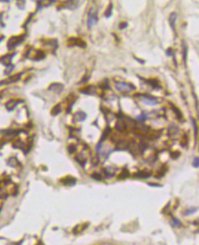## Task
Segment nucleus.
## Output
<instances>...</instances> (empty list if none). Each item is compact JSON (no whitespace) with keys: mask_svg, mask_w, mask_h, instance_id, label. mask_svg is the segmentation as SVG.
<instances>
[{"mask_svg":"<svg viewBox=\"0 0 199 245\" xmlns=\"http://www.w3.org/2000/svg\"><path fill=\"white\" fill-rule=\"evenodd\" d=\"M134 175L139 178H148L149 176H150V172H149V171H139V173H137Z\"/></svg>","mask_w":199,"mask_h":245,"instance_id":"f257e3e1","label":"nucleus"},{"mask_svg":"<svg viewBox=\"0 0 199 245\" xmlns=\"http://www.w3.org/2000/svg\"><path fill=\"white\" fill-rule=\"evenodd\" d=\"M19 41H20V39H19V38H17V37L11 38V39H9V41H8V47H9V48H13V47L16 46Z\"/></svg>","mask_w":199,"mask_h":245,"instance_id":"f03ea898","label":"nucleus"},{"mask_svg":"<svg viewBox=\"0 0 199 245\" xmlns=\"http://www.w3.org/2000/svg\"><path fill=\"white\" fill-rule=\"evenodd\" d=\"M116 128L118 131H123L126 129V125H125V123L123 121H118L116 122Z\"/></svg>","mask_w":199,"mask_h":245,"instance_id":"7ed1b4c3","label":"nucleus"},{"mask_svg":"<svg viewBox=\"0 0 199 245\" xmlns=\"http://www.w3.org/2000/svg\"><path fill=\"white\" fill-rule=\"evenodd\" d=\"M64 185H74L76 180L73 177H66L65 179L63 180Z\"/></svg>","mask_w":199,"mask_h":245,"instance_id":"20e7f679","label":"nucleus"},{"mask_svg":"<svg viewBox=\"0 0 199 245\" xmlns=\"http://www.w3.org/2000/svg\"><path fill=\"white\" fill-rule=\"evenodd\" d=\"M82 92L85 94H88V95H90V94H94L95 92H96V88L93 87V86H89V87H86L85 90H82Z\"/></svg>","mask_w":199,"mask_h":245,"instance_id":"39448f33","label":"nucleus"},{"mask_svg":"<svg viewBox=\"0 0 199 245\" xmlns=\"http://www.w3.org/2000/svg\"><path fill=\"white\" fill-rule=\"evenodd\" d=\"M96 20V14H90V16H89V19H88V25L89 26H91V25H93L95 23V21Z\"/></svg>","mask_w":199,"mask_h":245,"instance_id":"423d86ee","label":"nucleus"},{"mask_svg":"<svg viewBox=\"0 0 199 245\" xmlns=\"http://www.w3.org/2000/svg\"><path fill=\"white\" fill-rule=\"evenodd\" d=\"M116 86H118V89L120 90V91H122L123 89H128V84H123V83H118V84H116Z\"/></svg>","mask_w":199,"mask_h":245,"instance_id":"0eeeda50","label":"nucleus"},{"mask_svg":"<svg viewBox=\"0 0 199 245\" xmlns=\"http://www.w3.org/2000/svg\"><path fill=\"white\" fill-rule=\"evenodd\" d=\"M60 111H61V107H60V105H57V106H55L52 109V110H51V114L52 115H57V114H59L60 113Z\"/></svg>","mask_w":199,"mask_h":245,"instance_id":"6e6552de","label":"nucleus"},{"mask_svg":"<svg viewBox=\"0 0 199 245\" xmlns=\"http://www.w3.org/2000/svg\"><path fill=\"white\" fill-rule=\"evenodd\" d=\"M15 106H16L15 101H14V100H11V101L8 102V104L6 105V107H7V109H8L11 110V109H13L14 107H15Z\"/></svg>","mask_w":199,"mask_h":245,"instance_id":"1a4fd4ad","label":"nucleus"},{"mask_svg":"<svg viewBox=\"0 0 199 245\" xmlns=\"http://www.w3.org/2000/svg\"><path fill=\"white\" fill-rule=\"evenodd\" d=\"M92 177L94 178V179H96V180H99V181H101V180H102L101 174H97V173H95V174H92Z\"/></svg>","mask_w":199,"mask_h":245,"instance_id":"9d476101","label":"nucleus"},{"mask_svg":"<svg viewBox=\"0 0 199 245\" xmlns=\"http://www.w3.org/2000/svg\"><path fill=\"white\" fill-rule=\"evenodd\" d=\"M145 102H146L147 104H156V100L154 99V98H149V97H147V99L144 100Z\"/></svg>","mask_w":199,"mask_h":245,"instance_id":"9b49d317","label":"nucleus"},{"mask_svg":"<svg viewBox=\"0 0 199 245\" xmlns=\"http://www.w3.org/2000/svg\"><path fill=\"white\" fill-rule=\"evenodd\" d=\"M51 3V0H40V5L42 6H49L50 4Z\"/></svg>","mask_w":199,"mask_h":245,"instance_id":"f8f14e48","label":"nucleus"},{"mask_svg":"<svg viewBox=\"0 0 199 245\" xmlns=\"http://www.w3.org/2000/svg\"><path fill=\"white\" fill-rule=\"evenodd\" d=\"M6 197H7L6 191H4L3 189H0V198H4Z\"/></svg>","mask_w":199,"mask_h":245,"instance_id":"ddd939ff","label":"nucleus"},{"mask_svg":"<svg viewBox=\"0 0 199 245\" xmlns=\"http://www.w3.org/2000/svg\"><path fill=\"white\" fill-rule=\"evenodd\" d=\"M68 150H69V152L72 153V152H74V151H75V148H74V147H73V146H70L69 148H68Z\"/></svg>","mask_w":199,"mask_h":245,"instance_id":"4468645a","label":"nucleus"},{"mask_svg":"<svg viewBox=\"0 0 199 245\" xmlns=\"http://www.w3.org/2000/svg\"><path fill=\"white\" fill-rule=\"evenodd\" d=\"M194 166H195V167L198 166V158H195V163H194Z\"/></svg>","mask_w":199,"mask_h":245,"instance_id":"2eb2a0df","label":"nucleus"}]
</instances>
